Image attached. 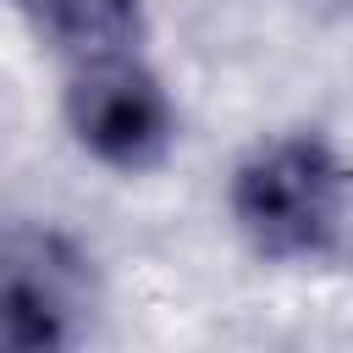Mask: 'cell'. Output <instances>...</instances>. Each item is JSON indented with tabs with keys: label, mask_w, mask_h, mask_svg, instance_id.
Segmentation results:
<instances>
[{
	"label": "cell",
	"mask_w": 353,
	"mask_h": 353,
	"mask_svg": "<svg viewBox=\"0 0 353 353\" xmlns=\"http://www.w3.org/2000/svg\"><path fill=\"white\" fill-rule=\"evenodd\" d=\"M353 199L347 160L320 132H287L237 160L226 210L259 259L292 265L336 248Z\"/></svg>",
	"instance_id": "obj_1"
},
{
	"label": "cell",
	"mask_w": 353,
	"mask_h": 353,
	"mask_svg": "<svg viewBox=\"0 0 353 353\" xmlns=\"http://www.w3.org/2000/svg\"><path fill=\"white\" fill-rule=\"evenodd\" d=\"M61 110H66L72 143L121 176L154 171L176 149V105L132 50L77 61L66 77Z\"/></svg>",
	"instance_id": "obj_2"
},
{
	"label": "cell",
	"mask_w": 353,
	"mask_h": 353,
	"mask_svg": "<svg viewBox=\"0 0 353 353\" xmlns=\"http://www.w3.org/2000/svg\"><path fill=\"white\" fill-rule=\"evenodd\" d=\"M88 320V265L61 232L17 226L0 254V342L11 353L66 347Z\"/></svg>",
	"instance_id": "obj_3"
},
{
	"label": "cell",
	"mask_w": 353,
	"mask_h": 353,
	"mask_svg": "<svg viewBox=\"0 0 353 353\" xmlns=\"http://www.w3.org/2000/svg\"><path fill=\"white\" fill-rule=\"evenodd\" d=\"M22 17L33 22L39 39H50L72 66L121 55L143 33V6L138 0H17Z\"/></svg>",
	"instance_id": "obj_4"
}]
</instances>
